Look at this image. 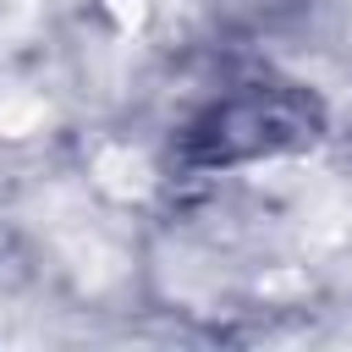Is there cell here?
Returning a JSON list of instances; mask_svg holds the SVG:
<instances>
[{"label": "cell", "mask_w": 352, "mask_h": 352, "mask_svg": "<svg viewBox=\"0 0 352 352\" xmlns=\"http://www.w3.org/2000/svg\"><path fill=\"white\" fill-rule=\"evenodd\" d=\"M94 182H99L110 198H143V192L154 187V170H148V160L132 154V148H99Z\"/></svg>", "instance_id": "cell-1"}, {"label": "cell", "mask_w": 352, "mask_h": 352, "mask_svg": "<svg viewBox=\"0 0 352 352\" xmlns=\"http://www.w3.org/2000/svg\"><path fill=\"white\" fill-rule=\"evenodd\" d=\"M38 22V0H0V44L22 38Z\"/></svg>", "instance_id": "cell-3"}, {"label": "cell", "mask_w": 352, "mask_h": 352, "mask_svg": "<svg viewBox=\"0 0 352 352\" xmlns=\"http://www.w3.org/2000/svg\"><path fill=\"white\" fill-rule=\"evenodd\" d=\"M110 11H116L121 28H138L143 22V0H110Z\"/></svg>", "instance_id": "cell-4"}, {"label": "cell", "mask_w": 352, "mask_h": 352, "mask_svg": "<svg viewBox=\"0 0 352 352\" xmlns=\"http://www.w3.org/2000/svg\"><path fill=\"white\" fill-rule=\"evenodd\" d=\"M50 121V104L28 88H0V138H28Z\"/></svg>", "instance_id": "cell-2"}]
</instances>
